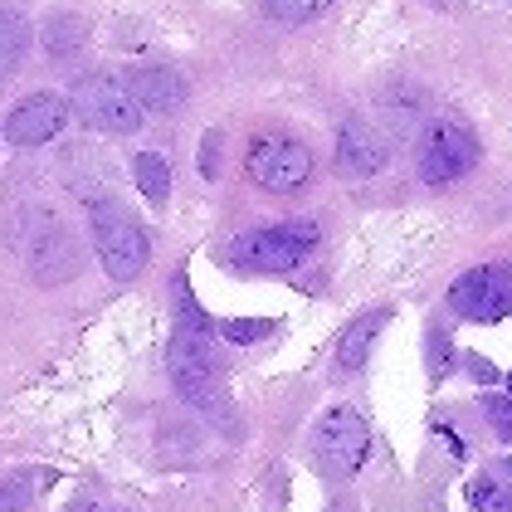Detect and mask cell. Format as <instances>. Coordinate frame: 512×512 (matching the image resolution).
Segmentation results:
<instances>
[{"label":"cell","mask_w":512,"mask_h":512,"mask_svg":"<svg viewBox=\"0 0 512 512\" xmlns=\"http://www.w3.org/2000/svg\"><path fill=\"white\" fill-rule=\"evenodd\" d=\"M274 332V322H264V317H230V322H220V337L225 342H259V337H269Z\"/></svg>","instance_id":"obj_18"},{"label":"cell","mask_w":512,"mask_h":512,"mask_svg":"<svg viewBox=\"0 0 512 512\" xmlns=\"http://www.w3.org/2000/svg\"><path fill=\"white\" fill-rule=\"evenodd\" d=\"M10 244H15L20 264L40 283H69L83 269L79 239L69 235V225L49 210H20L15 225H10Z\"/></svg>","instance_id":"obj_1"},{"label":"cell","mask_w":512,"mask_h":512,"mask_svg":"<svg viewBox=\"0 0 512 512\" xmlns=\"http://www.w3.org/2000/svg\"><path fill=\"white\" fill-rule=\"evenodd\" d=\"M313 449L327 469L347 478V473H356L366 464V454H371V430H366V420H361L356 410L342 405V410H327V415L317 420Z\"/></svg>","instance_id":"obj_7"},{"label":"cell","mask_w":512,"mask_h":512,"mask_svg":"<svg viewBox=\"0 0 512 512\" xmlns=\"http://www.w3.org/2000/svg\"><path fill=\"white\" fill-rule=\"evenodd\" d=\"M200 176H205V181L220 176V137H215V132H205V142H200Z\"/></svg>","instance_id":"obj_20"},{"label":"cell","mask_w":512,"mask_h":512,"mask_svg":"<svg viewBox=\"0 0 512 512\" xmlns=\"http://www.w3.org/2000/svg\"><path fill=\"white\" fill-rule=\"evenodd\" d=\"M25 44H30V30H25V20L20 15H5L0 10V69H10L20 54H25Z\"/></svg>","instance_id":"obj_15"},{"label":"cell","mask_w":512,"mask_h":512,"mask_svg":"<svg viewBox=\"0 0 512 512\" xmlns=\"http://www.w3.org/2000/svg\"><path fill=\"white\" fill-rule=\"evenodd\" d=\"M469 503H473V512H512V478L488 469L483 478L469 483Z\"/></svg>","instance_id":"obj_14"},{"label":"cell","mask_w":512,"mask_h":512,"mask_svg":"<svg viewBox=\"0 0 512 512\" xmlns=\"http://www.w3.org/2000/svg\"><path fill=\"white\" fill-rule=\"evenodd\" d=\"M64 122H69V98H59V93H30V98H20L10 108L5 137L15 147H44V142H54L64 132Z\"/></svg>","instance_id":"obj_9"},{"label":"cell","mask_w":512,"mask_h":512,"mask_svg":"<svg viewBox=\"0 0 512 512\" xmlns=\"http://www.w3.org/2000/svg\"><path fill=\"white\" fill-rule=\"evenodd\" d=\"M449 308L469 322H503L512 313V269L508 264H488L473 269L449 288Z\"/></svg>","instance_id":"obj_8"},{"label":"cell","mask_w":512,"mask_h":512,"mask_svg":"<svg viewBox=\"0 0 512 512\" xmlns=\"http://www.w3.org/2000/svg\"><path fill=\"white\" fill-rule=\"evenodd\" d=\"M473 161H478V137H473L464 122L439 118L425 127L420 137V152H415V171L425 186H449L459 176H469Z\"/></svg>","instance_id":"obj_4"},{"label":"cell","mask_w":512,"mask_h":512,"mask_svg":"<svg viewBox=\"0 0 512 512\" xmlns=\"http://www.w3.org/2000/svg\"><path fill=\"white\" fill-rule=\"evenodd\" d=\"M127 93L137 98L142 113H176V108H186V79L176 69H137L127 79Z\"/></svg>","instance_id":"obj_11"},{"label":"cell","mask_w":512,"mask_h":512,"mask_svg":"<svg viewBox=\"0 0 512 512\" xmlns=\"http://www.w3.org/2000/svg\"><path fill=\"white\" fill-rule=\"evenodd\" d=\"M508 391H512V376H508Z\"/></svg>","instance_id":"obj_23"},{"label":"cell","mask_w":512,"mask_h":512,"mask_svg":"<svg viewBox=\"0 0 512 512\" xmlns=\"http://www.w3.org/2000/svg\"><path fill=\"white\" fill-rule=\"evenodd\" d=\"M249 176H254L264 191L288 196V191L308 186L313 152H308L303 142H293V137H259V142L249 147Z\"/></svg>","instance_id":"obj_6"},{"label":"cell","mask_w":512,"mask_h":512,"mask_svg":"<svg viewBox=\"0 0 512 512\" xmlns=\"http://www.w3.org/2000/svg\"><path fill=\"white\" fill-rule=\"evenodd\" d=\"M332 0H264V10L274 15V20H288V25H303V20H313L322 15Z\"/></svg>","instance_id":"obj_17"},{"label":"cell","mask_w":512,"mask_h":512,"mask_svg":"<svg viewBox=\"0 0 512 512\" xmlns=\"http://www.w3.org/2000/svg\"><path fill=\"white\" fill-rule=\"evenodd\" d=\"M132 181L142 186V196L152 205H166V191H171V166L161 152H137L132 157Z\"/></svg>","instance_id":"obj_13"},{"label":"cell","mask_w":512,"mask_h":512,"mask_svg":"<svg viewBox=\"0 0 512 512\" xmlns=\"http://www.w3.org/2000/svg\"><path fill=\"white\" fill-rule=\"evenodd\" d=\"M386 161H391V142H386V132L376 127V122H342V132H337V166L347 171V176H376V171H386Z\"/></svg>","instance_id":"obj_10"},{"label":"cell","mask_w":512,"mask_h":512,"mask_svg":"<svg viewBox=\"0 0 512 512\" xmlns=\"http://www.w3.org/2000/svg\"><path fill=\"white\" fill-rule=\"evenodd\" d=\"M83 20H74V15H64V20H49V30H44V49L49 54H74L83 44Z\"/></svg>","instance_id":"obj_16"},{"label":"cell","mask_w":512,"mask_h":512,"mask_svg":"<svg viewBox=\"0 0 512 512\" xmlns=\"http://www.w3.org/2000/svg\"><path fill=\"white\" fill-rule=\"evenodd\" d=\"M25 503H30V493L20 483H0V512H20Z\"/></svg>","instance_id":"obj_21"},{"label":"cell","mask_w":512,"mask_h":512,"mask_svg":"<svg viewBox=\"0 0 512 512\" xmlns=\"http://www.w3.org/2000/svg\"><path fill=\"white\" fill-rule=\"evenodd\" d=\"M88 225H93V244H98L103 269L118 278V283H127V278H137L147 269L152 239H147V230L122 210L118 200H93L88 205Z\"/></svg>","instance_id":"obj_2"},{"label":"cell","mask_w":512,"mask_h":512,"mask_svg":"<svg viewBox=\"0 0 512 512\" xmlns=\"http://www.w3.org/2000/svg\"><path fill=\"white\" fill-rule=\"evenodd\" d=\"M386 327V313H366V317H356L352 327L337 337V366L342 371H356L366 356H371V342H376V332Z\"/></svg>","instance_id":"obj_12"},{"label":"cell","mask_w":512,"mask_h":512,"mask_svg":"<svg viewBox=\"0 0 512 512\" xmlns=\"http://www.w3.org/2000/svg\"><path fill=\"white\" fill-rule=\"evenodd\" d=\"M69 113H79V122L98 127V132H137V127H147V113L137 108V98L118 79H83L74 88V98H69Z\"/></svg>","instance_id":"obj_5"},{"label":"cell","mask_w":512,"mask_h":512,"mask_svg":"<svg viewBox=\"0 0 512 512\" xmlns=\"http://www.w3.org/2000/svg\"><path fill=\"white\" fill-rule=\"evenodd\" d=\"M483 415H488L493 430L512 444V395H483Z\"/></svg>","instance_id":"obj_19"},{"label":"cell","mask_w":512,"mask_h":512,"mask_svg":"<svg viewBox=\"0 0 512 512\" xmlns=\"http://www.w3.org/2000/svg\"><path fill=\"white\" fill-rule=\"evenodd\" d=\"M69 512H98V508H93V503H74V508H69Z\"/></svg>","instance_id":"obj_22"},{"label":"cell","mask_w":512,"mask_h":512,"mask_svg":"<svg viewBox=\"0 0 512 512\" xmlns=\"http://www.w3.org/2000/svg\"><path fill=\"white\" fill-rule=\"evenodd\" d=\"M317 244V225L313 220H283L269 230H254V235H239L230 244V259L239 269H264V274H288L308 259V249Z\"/></svg>","instance_id":"obj_3"}]
</instances>
